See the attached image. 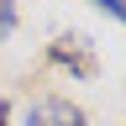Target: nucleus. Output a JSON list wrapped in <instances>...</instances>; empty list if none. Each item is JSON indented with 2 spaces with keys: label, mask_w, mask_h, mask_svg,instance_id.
Returning <instances> with one entry per match:
<instances>
[{
  "label": "nucleus",
  "mask_w": 126,
  "mask_h": 126,
  "mask_svg": "<svg viewBox=\"0 0 126 126\" xmlns=\"http://www.w3.org/2000/svg\"><path fill=\"white\" fill-rule=\"evenodd\" d=\"M21 126H89V121H84V110H74L68 100H37Z\"/></svg>",
  "instance_id": "1"
},
{
  "label": "nucleus",
  "mask_w": 126,
  "mask_h": 126,
  "mask_svg": "<svg viewBox=\"0 0 126 126\" xmlns=\"http://www.w3.org/2000/svg\"><path fill=\"white\" fill-rule=\"evenodd\" d=\"M53 58L63 63V68H74V74H94V53H89V37H58L53 42Z\"/></svg>",
  "instance_id": "2"
},
{
  "label": "nucleus",
  "mask_w": 126,
  "mask_h": 126,
  "mask_svg": "<svg viewBox=\"0 0 126 126\" xmlns=\"http://www.w3.org/2000/svg\"><path fill=\"white\" fill-rule=\"evenodd\" d=\"M11 26H16V0H0V42L11 37Z\"/></svg>",
  "instance_id": "3"
},
{
  "label": "nucleus",
  "mask_w": 126,
  "mask_h": 126,
  "mask_svg": "<svg viewBox=\"0 0 126 126\" xmlns=\"http://www.w3.org/2000/svg\"><path fill=\"white\" fill-rule=\"evenodd\" d=\"M105 16H116V21H126V0H94Z\"/></svg>",
  "instance_id": "4"
},
{
  "label": "nucleus",
  "mask_w": 126,
  "mask_h": 126,
  "mask_svg": "<svg viewBox=\"0 0 126 126\" xmlns=\"http://www.w3.org/2000/svg\"><path fill=\"white\" fill-rule=\"evenodd\" d=\"M0 126H5V100H0Z\"/></svg>",
  "instance_id": "5"
}]
</instances>
